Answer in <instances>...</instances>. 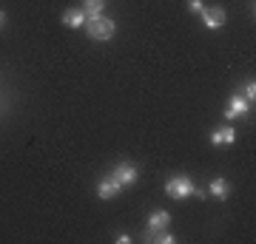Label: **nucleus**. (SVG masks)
<instances>
[{
  "label": "nucleus",
  "mask_w": 256,
  "mask_h": 244,
  "mask_svg": "<svg viewBox=\"0 0 256 244\" xmlns=\"http://www.w3.org/2000/svg\"><path fill=\"white\" fill-rule=\"evenodd\" d=\"M188 9L196 11V14H202V9H205V3L202 0H188Z\"/></svg>",
  "instance_id": "4468645a"
},
{
  "label": "nucleus",
  "mask_w": 256,
  "mask_h": 244,
  "mask_svg": "<svg viewBox=\"0 0 256 244\" xmlns=\"http://www.w3.org/2000/svg\"><path fill=\"white\" fill-rule=\"evenodd\" d=\"M3 26H6V11H0V31H3Z\"/></svg>",
  "instance_id": "dca6fc26"
},
{
  "label": "nucleus",
  "mask_w": 256,
  "mask_h": 244,
  "mask_svg": "<svg viewBox=\"0 0 256 244\" xmlns=\"http://www.w3.org/2000/svg\"><path fill=\"white\" fill-rule=\"evenodd\" d=\"M86 20H88V17H86V11H82V9H66L63 11V23L68 28H82V26H86Z\"/></svg>",
  "instance_id": "9d476101"
},
{
  "label": "nucleus",
  "mask_w": 256,
  "mask_h": 244,
  "mask_svg": "<svg viewBox=\"0 0 256 244\" xmlns=\"http://www.w3.org/2000/svg\"><path fill=\"white\" fill-rule=\"evenodd\" d=\"M102 9H106V0H82V11H86V17H100Z\"/></svg>",
  "instance_id": "9b49d317"
},
{
  "label": "nucleus",
  "mask_w": 256,
  "mask_h": 244,
  "mask_svg": "<svg viewBox=\"0 0 256 244\" xmlns=\"http://www.w3.org/2000/svg\"><path fill=\"white\" fill-rule=\"evenodd\" d=\"M128 242H131V236H126V233L117 236V244H128Z\"/></svg>",
  "instance_id": "2eb2a0df"
},
{
  "label": "nucleus",
  "mask_w": 256,
  "mask_h": 244,
  "mask_svg": "<svg viewBox=\"0 0 256 244\" xmlns=\"http://www.w3.org/2000/svg\"><path fill=\"white\" fill-rule=\"evenodd\" d=\"M210 142L216 145V148H220V145H234L236 142V131H234L230 125H222V128H216V131L210 134Z\"/></svg>",
  "instance_id": "6e6552de"
},
{
  "label": "nucleus",
  "mask_w": 256,
  "mask_h": 244,
  "mask_svg": "<svg viewBox=\"0 0 256 244\" xmlns=\"http://www.w3.org/2000/svg\"><path fill=\"white\" fill-rule=\"evenodd\" d=\"M151 236V242H156V244H174L176 239H174V233H168V227L165 230H156V233H148Z\"/></svg>",
  "instance_id": "f8f14e48"
},
{
  "label": "nucleus",
  "mask_w": 256,
  "mask_h": 244,
  "mask_svg": "<svg viewBox=\"0 0 256 244\" xmlns=\"http://www.w3.org/2000/svg\"><path fill=\"white\" fill-rule=\"evenodd\" d=\"M208 190H210V196H214V199L225 202V199L230 196V182L225 179V176H216V179H210Z\"/></svg>",
  "instance_id": "0eeeda50"
},
{
  "label": "nucleus",
  "mask_w": 256,
  "mask_h": 244,
  "mask_svg": "<svg viewBox=\"0 0 256 244\" xmlns=\"http://www.w3.org/2000/svg\"><path fill=\"white\" fill-rule=\"evenodd\" d=\"M242 97H245V100L250 102V105H254V100H256V85H254V80L242 85Z\"/></svg>",
  "instance_id": "ddd939ff"
},
{
  "label": "nucleus",
  "mask_w": 256,
  "mask_h": 244,
  "mask_svg": "<svg viewBox=\"0 0 256 244\" xmlns=\"http://www.w3.org/2000/svg\"><path fill=\"white\" fill-rule=\"evenodd\" d=\"M248 111H250V102H248L242 94H236V97H230V105H228V111H225V119L248 117Z\"/></svg>",
  "instance_id": "39448f33"
},
{
  "label": "nucleus",
  "mask_w": 256,
  "mask_h": 244,
  "mask_svg": "<svg viewBox=\"0 0 256 244\" xmlns=\"http://www.w3.org/2000/svg\"><path fill=\"white\" fill-rule=\"evenodd\" d=\"M120 190H122V185L114 176H106V179L97 182V196L100 199H114V196H120Z\"/></svg>",
  "instance_id": "423d86ee"
},
{
  "label": "nucleus",
  "mask_w": 256,
  "mask_h": 244,
  "mask_svg": "<svg viewBox=\"0 0 256 244\" xmlns=\"http://www.w3.org/2000/svg\"><path fill=\"white\" fill-rule=\"evenodd\" d=\"M111 176H114L122 188H128V185H134V182L140 179V171H137V165H131V162H117Z\"/></svg>",
  "instance_id": "7ed1b4c3"
},
{
  "label": "nucleus",
  "mask_w": 256,
  "mask_h": 244,
  "mask_svg": "<svg viewBox=\"0 0 256 244\" xmlns=\"http://www.w3.org/2000/svg\"><path fill=\"white\" fill-rule=\"evenodd\" d=\"M165 227H171V216L165 210H154L148 216V233H156V230H165Z\"/></svg>",
  "instance_id": "1a4fd4ad"
},
{
  "label": "nucleus",
  "mask_w": 256,
  "mask_h": 244,
  "mask_svg": "<svg viewBox=\"0 0 256 244\" xmlns=\"http://www.w3.org/2000/svg\"><path fill=\"white\" fill-rule=\"evenodd\" d=\"M165 193L176 202L188 199V196H202V199H205V190H200L188 176H171V179L165 182Z\"/></svg>",
  "instance_id": "f257e3e1"
},
{
  "label": "nucleus",
  "mask_w": 256,
  "mask_h": 244,
  "mask_svg": "<svg viewBox=\"0 0 256 244\" xmlns=\"http://www.w3.org/2000/svg\"><path fill=\"white\" fill-rule=\"evenodd\" d=\"M86 31H88V37L92 40H111V37L117 34V23L108 17H88L86 20Z\"/></svg>",
  "instance_id": "f03ea898"
},
{
  "label": "nucleus",
  "mask_w": 256,
  "mask_h": 244,
  "mask_svg": "<svg viewBox=\"0 0 256 244\" xmlns=\"http://www.w3.org/2000/svg\"><path fill=\"white\" fill-rule=\"evenodd\" d=\"M200 17H202V23H205L208 31H216V28L225 26V9H220V6H205Z\"/></svg>",
  "instance_id": "20e7f679"
}]
</instances>
